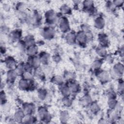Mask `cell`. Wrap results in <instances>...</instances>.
<instances>
[{
    "instance_id": "4316f807",
    "label": "cell",
    "mask_w": 124,
    "mask_h": 124,
    "mask_svg": "<svg viewBox=\"0 0 124 124\" xmlns=\"http://www.w3.org/2000/svg\"><path fill=\"white\" fill-rule=\"evenodd\" d=\"M90 111L93 114H97L100 110V107L98 104L95 101H93L89 106Z\"/></svg>"
},
{
    "instance_id": "7c38bea8",
    "label": "cell",
    "mask_w": 124,
    "mask_h": 124,
    "mask_svg": "<svg viewBox=\"0 0 124 124\" xmlns=\"http://www.w3.org/2000/svg\"><path fill=\"white\" fill-rule=\"evenodd\" d=\"M22 32L20 29H15L8 34V38L12 42H18L21 40Z\"/></svg>"
},
{
    "instance_id": "ab89813d",
    "label": "cell",
    "mask_w": 124,
    "mask_h": 124,
    "mask_svg": "<svg viewBox=\"0 0 124 124\" xmlns=\"http://www.w3.org/2000/svg\"><path fill=\"white\" fill-rule=\"evenodd\" d=\"M106 8L108 12H113L115 11L116 8L112 3V1H108L106 3Z\"/></svg>"
},
{
    "instance_id": "5b68a950",
    "label": "cell",
    "mask_w": 124,
    "mask_h": 124,
    "mask_svg": "<svg viewBox=\"0 0 124 124\" xmlns=\"http://www.w3.org/2000/svg\"><path fill=\"white\" fill-rule=\"evenodd\" d=\"M41 34L44 39L50 40L54 37L55 31L54 27L46 26L41 31Z\"/></svg>"
},
{
    "instance_id": "83f0119b",
    "label": "cell",
    "mask_w": 124,
    "mask_h": 124,
    "mask_svg": "<svg viewBox=\"0 0 124 124\" xmlns=\"http://www.w3.org/2000/svg\"><path fill=\"white\" fill-rule=\"evenodd\" d=\"M118 104V102L117 98H108L107 105L110 110H112L115 109Z\"/></svg>"
},
{
    "instance_id": "7bdbcfd3",
    "label": "cell",
    "mask_w": 124,
    "mask_h": 124,
    "mask_svg": "<svg viewBox=\"0 0 124 124\" xmlns=\"http://www.w3.org/2000/svg\"><path fill=\"white\" fill-rule=\"evenodd\" d=\"M112 3L115 6V7L117 8H120L123 5L124 1L121 0H114L112 1Z\"/></svg>"
},
{
    "instance_id": "8d00e7d4",
    "label": "cell",
    "mask_w": 124,
    "mask_h": 124,
    "mask_svg": "<svg viewBox=\"0 0 124 124\" xmlns=\"http://www.w3.org/2000/svg\"><path fill=\"white\" fill-rule=\"evenodd\" d=\"M62 103L66 107H70L72 105V100L70 97H63L62 98Z\"/></svg>"
},
{
    "instance_id": "681fc988",
    "label": "cell",
    "mask_w": 124,
    "mask_h": 124,
    "mask_svg": "<svg viewBox=\"0 0 124 124\" xmlns=\"http://www.w3.org/2000/svg\"><path fill=\"white\" fill-rule=\"evenodd\" d=\"M119 54L120 55V56L121 57H123V54H124V48L123 47H122L121 48H120V50H119Z\"/></svg>"
},
{
    "instance_id": "44dd1931",
    "label": "cell",
    "mask_w": 124,
    "mask_h": 124,
    "mask_svg": "<svg viewBox=\"0 0 124 124\" xmlns=\"http://www.w3.org/2000/svg\"><path fill=\"white\" fill-rule=\"evenodd\" d=\"M79 101L80 105L83 107H89L93 102L91 96L88 93H85L83 96H82L79 99Z\"/></svg>"
},
{
    "instance_id": "3957f363",
    "label": "cell",
    "mask_w": 124,
    "mask_h": 124,
    "mask_svg": "<svg viewBox=\"0 0 124 124\" xmlns=\"http://www.w3.org/2000/svg\"><path fill=\"white\" fill-rule=\"evenodd\" d=\"M60 17L58 16L52 10H47L45 14V21L47 26L54 27L56 24L58 23V20Z\"/></svg>"
},
{
    "instance_id": "603a6c76",
    "label": "cell",
    "mask_w": 124,
    "mask_h": 124,
    "mask_svg": "<svg viewBox=\"0 0 124 124\" xmlns=\"http://www.w3.org/2000/svg\"><path fill=\"white\" fill-rule=\"evenodd\" d=\"M38 56L42 64L44 65H47L50 58V55L48 53L45 51H42L39 53Z\"/></svg>"
},
{
    "instance_id": "6da1fadb",
    "label": "cell",
    "mask_w": 124,
    "mask_h": 124,
    "mask_svg": "<svg viewBox=\"0 0 124 124\" xmlns=\"http://www.w3.org/2000/svg\"><path fill=\"white\" fill-rule=\"evenodd\" d=\"M18 87L21 91H33L36 88V82L33 79L27 80L23 78H21L17 83Z\"/></svg>"
},
{
    "instance_id": "ac0fdd59",
    "label": "cell",
    "mask_w": 124,
    "mask_h": 124,
    "mask_svg": "<svg viewBox=\"0 0 124 124\" xmlns=\"http://www.w3.org/2000/svg\"><path fill=\"white\" fill-rule=\"evenodd\" d=\"M59 91L63 97H70L72 93L70 89L66 83H63L59 86Z\"/></svg>"
},
{
    "instance_id": "cb8c5ba5",
    "label": "cell",
    "mask_w": 124,
    "mask_h": 124,
    "mask_svg": "<svg viewBox=\"0 0 124 124\" xmlns=\"http://www.w3.org/2000/svg\"><path fill=\"white\" fill-rule=\"evenodd\" d=\"M95 52L97 55L101 58H105L108 55V52L106 47L101 46H98L95 49Z\"/></svg>"
},
{
    "instance_id": "2e32d148",
    "label": "cell",
    "mask_w": 124,
    "mask_h": 124,
    "mask_svg": "<svg viewBox=\"0 0 124 124\" xmlns=\"http://www.w3.org/2000/svg\"><path fill=\"white\" fill-rule=\"evenodd\" d=\"M27 62L31 64L33 67L34 69L40 67L41 64H42L38 55L31 57H28V58L27 60Z\"/></svg>"
},
{
    "instance_id": "5bb4252c",
    "label": "cell",
    "mask_w": 124,
    "mask_h": 124,
    "mask_svg": "<svg viewBox=\"0 0 124 124\" xmlns=\"http://www.w3.org/2000/svg\"><path fill=\"white\" fill-rule=\"evenodd\" d=\"M5 66L9 69H14L16 68L17 63L16 60L12 56H7L3 60Z\"/></svg>"
},
{
    "instance_id": "f6af8a7d",
    "label": "cell",
    "mask_w": 124,
    "mask_h": 124,
    "mask_svg": "<svg viewBox=\"0 0 124 124\" xmlns=\"http://www.w3.org/2000/svg\"><path fill=\"white\" fill-rule=\"evenodd\" d=\"M1 32H3V33H6L8 32L9 29L7 26H6L5 25H4L3 26L1 27Z\"/></svg>"
},
{
    "instance_id": "74e56055",
    "label": "cell",
    "mask_w": 124,
    "mask_h": 124,
    "mask_svg": "<svg viewBox=\"0 0 124 124\" xmlns=\"http://www.w3.org/2000/svg\"><path fill=\"white\" fill-rule=\"evenodd\" d=\"M21 78H23L27 80L33 79V78H34L33 73L25 71L23 74V75L21 76Z\"/></svg>"
},
{
    "instance_id": "f546056e",
    "label": "cell",
    "mask_w": 124,
    "mask_h": 124,
    "mask_svg": "<svg viewBox=\"0 0 124 124\" xmlns=\"http://www.w3.org/2000/svg\"><path fill=\"white\" fill-rule=\"evenodd\" d=\"M69 114L66 110H62L60 113V120L62 123H66L69 119Z\"/></svg>"
},
{
    "instance_id": "484cf974",
    "label": "cell",
    "mask_w": 124,
    "mask_h": 124,
    "mask_svg": "<svg viewBox=\"0 0 124 124\" xmlns=\"http://www.w3.org/2000/svg\"><path fill=\"white\" fill-rule=\"evenodd\" d=\"M37 119L33 114L25 115L22 123L24 124H33L36 123Z\"/></svg>"
},
{
    "instance_id": "d6a6232c",
    "label": "cell",
    "mask_w": 124,
    "mask_h": 124,
    "mask_svg": "<svg viewBox=\"0 0 124 124\" xmlns=\"http://www.w3.org/2000/svg\"><path fill=\"white\" fill-rule=\"evenodd\" d=\"M61 13L62 15H70L72 13V10L71 8L67 4H64L62 5L60 7Z\"/></svg>"
},
{
    "instance_id": "ee69618b",
    "label": "cell",
    "mask_w": 124,
    "mask_h": 124,
    "mask_svg": "<svg viewBox=\"0 0 124 124\" xmlns=\"http://www.w3.org/2000/svg\"><path fill=\"white\" fill-rule=\"evenodd\" d=\"M52 60L53 61L56 62V63H58L59 62L61 61V57L60 56L59 54H54L53 56H52Z\"/></svg>"
},
{
    "instance_id": "4dcf8cb0",
    "label": "cell",
    "mask_w": 124,
    "mask_h": 124,
    "mask_svg": "<svg viewBox=\"0 0 124 124\" xmlns=\"http://www.w3.org/2000/svg\"><path fill=\"white\" fill-rule=\"evenodd\" d=\"M47 96V91L45 88H40L37 91V96L42 101L45 100Z\"/></svg>"
},
{
    "instance_id": "f1b7e54d",
    "label": "cell",
    "mask_w": 124,
    "mask_h": 124,
    "mask_svg": "<svg viewBox=\"0 0 124 124\" xmlns=\"http://www.w3.org/2000/svg\"><path fill=\"white\" fill-rule=\"evenodd\" d=\"M51 81L54 84L57 85L58 86L61 85L64 82V78L60 75H55L52 77L51 79Z\"/></svg>"
},
{
    "instance_id": "d4e9b609",
    "label": "cell",
    "mask_w": 124,
    "mask_h": 124,
    "mask_svg": "<svg viewBox=\"0 0 124 124\" xmlns=\"http://www.w3.org/2000/svg\"><path fill=\"white\" fill-rule=\"evenodd\" d=\"M22 40L26 47L36 44L34 38L33 36L31 35L26 36Z\"/></svg>"
},
{
    "instance_id": "60d3db41",
    "label": "cell",
    "mask_w": 124,
    "mask_h": 124,
    "mask_svg": "<svg viewBox=\"0 0 124 124\" xmlns=\"http://www.w3.org/2000/svg\"><path fill=\"white\" fill-rule=\"evenodd\" d=\"M81 31L85 33L87 35L91 34V31L90 27L86 24H82L81 25Z\"/></svg>"
},
{
    "instance_id": "f35d334b",
    "label": "cell",
    "mask_w": 124,
    "mask_h": 124,
    "mask_svg": "<svg viewBox=\"0 0 124 124\" xmlns=\"http://www.w3.org/2000/svg\"><path fill=\"white\" fill-rule=\"evenodd\" d=\"M0 96V103H1V105H2L7 102L6 94L3 90H1Z\"/></svg>"
},
{
    "instance_id": "4fadbf2b",
    "label": "cell",
    "mask_w": 124,
    "mask_h": 124,
    "mask_svg": "<svg viewBox=\"0 0 124 124\" xmlns=\"http://www.w3.org/2000/svg\"><path fill=\"white\" fill-rule=\"evenodd\" d=\"M26 115L33 114L36 111V107L32 103H23L21 108Z\"/></svg>"
},
{
    "instance_id": "d590c367",
    "label": "cell",
    "mask_w": 124,
    "mask_h": 124,
    "mask_svg": "<svg viewBox=\"0 0 124 124\" xmlns=\"http://www.w3.org/2000/svg\"><path fill=\"white\" fill-rule=\"evenodd\" d=\"M118 83L117 86V93L120 95H123L124 93V81L121 78L118 79Z\"/></svg>"
},
{
    "instance_id": "b9f144b4",
    "label": "cell",
    "mask_w": 124,
    "mask_h": 124,
    "mask_svg": "<svg viewBox=\"0 0 124 124\" xmlns=\"http://www.w3.org/2000/svg\"><path fill=\"white\" fill-rule=\"evenodd\" d=\"M117 93L113 89H109L107 92L108 98H117Z\"/></svg>"
},
{
    "instance_id": "8992f818",
    "label": "cell",
    "mask_w": 124,
    "mask_h": 124,
    "mask_svg": "<svg viewBox=\"0 0 124 124\" xmlns=\"http://www.w3.org/2000/svg\"><path fill=\"white\" fill-rule=\"evenodd\" d=\"M58 26L60 30L64 33L70 31V26L68 18L64 16H62L58 20Z\"/></svg>"
},
{
    "instance_id": "d6986e66",
    "label": "cell",
    "mask_w": 124,
    "mask_h": 124,
    "mask_svg": "<svg viewBox=\"0 0 124 124\" xmlns=\"http://www.w3.org/2000/svg\"><path fill=\"white\" fill-rule=\"evenodd\" d=\"M66 42L69 45H73L76 42V33L74 31H70L65 36Z\"/></svg>"
},
{
    "instance_id": "7a4b0ae2",
    "label": "cell",
    "mask_w": 124,
    "mask_h": 124,
    "mask_svg": "<svg viewBox=\"0 0 124 124\" xmlns=\"http://www.w3.org/2000/svg\"><path fill=\"white\" fill-rule=\"evenodd\" d=\"M37 112L39 119L42 123H48L51 120V115L46 107L43 106L39 107L37 109Z\"/></svg>"
},
{
    "instance_id": "9a60e30c",
    "label": "cell",
    "mask_w": 124,
    "mask_h": 124,
    "mask_svg": "<svg viewBox=\"0 0 124 124\" xmlns=\"http://www.w3.org/2000/svg\"><path fill=\"white\" fill-rule=\"evenodd\" d=\"M25 115L22 109L21 108H18L16 110L13 118L16 123H22Z\"/></svg>"
},
{
    "instance_id": "ffe728a7",
    "label": "cell",
    "mask_w": 124,
    "mask_h": 124,
    "mask_svg": "<svg viewBox=\"0 0 124 124\" xmlns=\"http://www.w3.org/2000/svg\"><path fill=\"white\" fill-rule=\"evenodd\" d=\"M105 26V21L102 16H97L94 19V26L95 28L101 30L103 29Z\"/></svg>"
},
{
    "instance_id": "7402d4cb",
    "label": "cell",
    "mask_w": 124,
    "mask_h": 124,
    "mask_svg": "<svg viewBox=\"0 0 124 124\" xmlns=\"http://www.w3.org/2000/svg\"><path fill=\"white\" fill-rule=\"evenodd\" d=\"M25 52L28 57H31L37 55L38 52V46L35 44L26 47Z\"/></svg>"
},
{
    "instance_id": "9c48e42d",
    "label": "cell",
    "mask_w": 124,
    "mask_h": 124,
    "mask_svg": "<svg viewBox=\"0 0 124 124\" xmlns=\"http://www.w3.org/2000/svg\"><path fill=\"white\" fill-rule=\"evenodd\" d=\"M66 83L69 86L71 92L73 94L78 93L81 90V87L79 83L74 78L67 80Z\"/></svg>"
},
{
    "instance_id": "1f68e13d",
    "label": "cell",
    "mask_w": 124,
    "mask_h": 124,
    "mask_svg": "<svg viewBox=\"0 0 124 124\" xmlns=\"http://www.w3.org/2000/svg\"><path fill=\"white\" fill-rule=\"evenodd\" d=\"M103 63V61L102 58L96 59L93 62L92 64V67L93 70L96 71L97 70L101 69Z\"/></svg>"
},
{
    "instance_id": "bcb514c9",
    "label": "cell",
    "mask_w": 124,
    "mask_h": 124,
    "mask_svg": "<svg viewBox=\"0 0 124 124\" xmlns=\"http://www.w3.org/2000/svg\"><path fill=\"white\" fill-rule=\"evenodd\" d=\"M3 8L5 11H9L10 8V7L9 4L7 3H4L3 5Z\"/></svg>"
},
{
    "instance_id": "8fae6325",
    "label": "cell",
    "mask_w": 124,
    "mask_h": 124,
    "mask_svg": "<svg viewBox=\"0 0 124 124\" xmlns=\"http://www.w3.org/2000/svg\"><path fill=\"white\" fill-rule=\"evenodd\" d=\"M18 75L15 69H9L6 72V82L10 86H13Z\"/></svg>"
},
{
    "instance_id": "e0dca14e",
    "label": "cell",
    "mask_w": 124,
    "mask_h": 124,
    "mask_svg": "<svg viewBox=\"0 0 124 124\" xmlns=\"http://www.w3.org/2000/svg\"><path fill=\"white\" fill-rule=\"evenodd\" d=\"M98 40L99 45L105 47L109 46V40L108 36L104 33H100L98 35Z\"/></svg>"
},
{
    "instance_id": "52a82bcc",
    "label": "cell",
    "mask_w": 124,
    "mask_h": 124,
    "mask_svg": "<svg viewBox=\"0 0 124 124\" xmlns=\"http://www.w3.org/2000/svg\"><path fill=\"white\" fill-rule=\"evenodd\" d=\"M95 71L97 79L102 84H105L109 81L111 78L109 72L101 69Z\"/></svg>"
},
{
    "instance_id": "836d02e7",
    "label": "cell",
    "mask_w": 124,
    "mask_h": 124,
    "mask_svg": "<svg viewBox=\"0 0 124 124\" xmlns=\"http://www.w3.org/2000/svg\"><path fill=\"white\" fill-rule=\"evenodd\" d=\"M24 64H25L24 62H21L17 64L16 68H15L18 76H20L21 77L23 75L24 72L25 71Z\"/></svg>"
},
{
    "instance_id": "ba28073f",
    "label": "cell",
    "mask_w": 124,
    "mask_h": 124,
    "mask_svg": "<svg viewBox=\"0 0 124 124\" xmlns=\"http://www.w3.org/2000/svg\"><path fill=\"white\" fill-rule=\"evenodd\" d=\"M89 39L88 35L81 30L76 33V42L81 46H86Z\"/></svg>"
},
{
    "instance_id": "30bf717a",
    "label": "cell",
    "mask_w": 124,
    "mask_h": 124,
    "mask_svg": "<svg viewBox=\"0 0 124 124\" xmlns=\"http://www.w3.org/2000/svg\"><path fill=\"white\" fill-rule=\"evenodd\" d=\"M82 9L89 14H93L95 12V8L94 5V2L93 0H84L82 2Z\"/></svg>"
},
{
    "instance_id": "c3c4849f",
    "label": "cell",
    "mask_w": 124,
    "mask_h": 124,
    "mask_svg": "<svg viewBox=\"0 0 124 124\" xmlns=\"http://www.w3.org/2000/svg\"><path fill=\"white\" fill-rule=\"evenodd\" d=\"M98 123H99V124H105V123H107V120H106L105 119H104L103 118H101L98 121Z\"/></svg>"
},
{
    "instance_id": "7dc6e473",
    "label": "cell",
    "mask_w": 124,
    "mask_h": 124,
    "mask_svg": "<svg viewBox=\"0 0 124 124\" xmlns=\"http://www.w3.org/2000/svg\"><path fill=\"white\" fill-rule=\"evenodd\" d=\"M6 51V48H5V47L4 46H2L1 45V46H0V52H1V54H4L5 53Z\"/></svg>"
},
{
    "instance_id": "e575fe53",
    "label": "cell",
    "mask_w": 124,
    "mask_h": 124,
    "mask_svg": "<svg viewBox=\"0 0 124 124\" xmlns=\"http://www.w3.org/2000/svg\"><path fill=\"white\" fill-rule=\"evenodd\" d=\"M27 7H28L27 4L24 2H19L17 3L16 5V8L18 12L26 11L27 9L28 8Z\"/></svg>"
},
{
    "instance_id": "277c9868",
    "label": "cell",
    "mask_w": 124,
    "mask_h": 124,
    "mask_svg": "<svg viewBox=\"0 0 124 124\" xmlns=\"http://www.w3.org/2000/svg\"><path fill=\"white\" fill-rule=\"evenodd\" d=\"M124 67L123 63L117 62L115 63L109 72L110 78L114 79H120L124 74Z\"/></svg>"
}]
</instances>
